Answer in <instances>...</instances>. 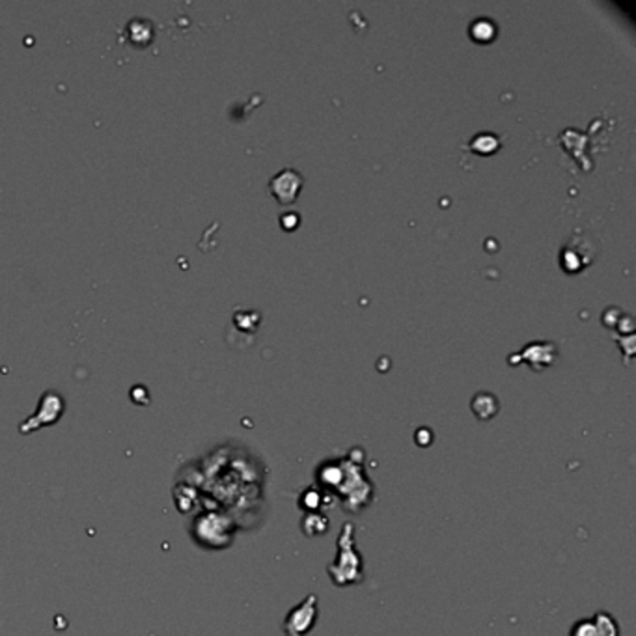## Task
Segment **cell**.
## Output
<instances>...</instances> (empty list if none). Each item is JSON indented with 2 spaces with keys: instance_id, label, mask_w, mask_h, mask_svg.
I'll return each instance as SVG.
<instances>
[{
  "instance_id": "1",
  "label": "cell",
  "mask_w": 636,
  "mask_h": 636,
  "mask_svg": "<svg viewBox=\"0 0 636 636\" xmlns=\"http://www.w3.org/2000/svg\"><path fill=\"white\" fill-rule=\"evenodd\" d=\"M571 636H620V625L610 614L597 612L577 623Z\"/></svg>"
},
{
  "instance_id": "2",
  "label": "cell",
  "mask_w": 636,
  "mask_h": 636,
  "mask_svg": "<svg viewBox=\"0 0 636 636\" xmlns=\"http://www.w3.org/2000/svg\"><path fill=\"white\" fill-rule=\"evenodd\" d=\"M302 185V177L299 176L297 170L293 168H284L282 172H278L277 176L271 179L269 187H271V192L274 194V198L282 202V204H289L297 198V192Z\"/></svg>"
},
{
  "instance_id": "3",
  "label": "cell",
  "mask_w": 636,
  "mask_h": 636,
  "mask_svg": "<svg viewBox=\"0 0 636 636\" xmlns=\"http://www.w3.org/2000/svg\"><path fill=\"white\" fill-rule=\"evenodd\" d=\"M292 614L299 616L301 620H287L286 622L287 636H304V632L310 631L312 625H314V620H316V597L312 595L310 599H307V601Z\"/></svg>"
},
{
  "instance_id": "4",
  "label": "cell",
  "mask_w": 636,
  "mask_h": 636,
  "mask_svg": "<svg viewBox=\"0 0 636 636\" xmlns=\"http://www.w3.org/2000/svg\"><path fill=\"white\" fill-rule=\"evenodd\" d=\"M472 34L476 38H482V39H489L491 36L495 34V26L489 21L482 19V21H476L472 24Z\"/></svg>"
}]
</instances>
